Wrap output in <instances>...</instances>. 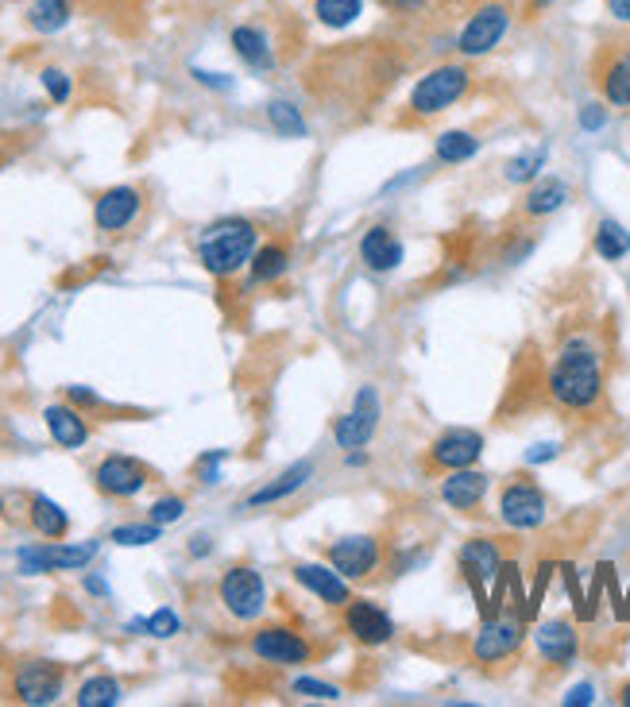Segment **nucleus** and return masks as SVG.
<instances>
[{"instance_id":"obj_1","label":"nucleus","mask_w":630,"mask_h":707,"mask_svg":"<svg viewBox=\"0 0 630 707\" xmlns=\"http://www.w3.org/2000/svg\"><path fill=\"white\" fill-rule=\"evenodd\" d=\"M545 394L565 414H592L604 402V359L587 337H569L545 371Z\"/></svg>"},{"instance_id":"obj_2","label":"nucleus","mask_w":630,"mask_h":707,"mask_svg":"<svg viewBox=\"0 0 630 707\" xmlns=\"http://www.w3.org/2000/svg\"><path fill=\"white\" fill-rule=\"evenodd\" d=\"M259 244V232L252 221L244 217H229V221H217L202 232L197 240V259L214 279H232L244 264H252Z\"/></svg>"},{"instance_id":"obj_3","label":"nucleus","mask_w":630,"mask_h":707,"mask_svg":"<svg viewBox=\"0 0 630 707\" xmlns=\"http://www.w3.org/2000/svg\"><path fill=\"white\" fill-rule=\"evenodd\" d=\"M472 89V70L469 62H441L429 74H422L414 82L407 97V117L410 120H434L441 112H449L452 105H460Z\"/></svg>"},{"instance_id":"obj_4","label":"nucleus","mask_w":630,"mask_h":707,"mask_svg":"<svg viewBox=\"0 0 630 707\" xmlns=\"http://www.w3.org/2000/svg\"><path fill=\"white\" fill-rule=\"evenodd\" d=\"M526 646V619L519 611H499L492 619H484V626L472 638V665L480 669H495V665H507L522 654Z\"/></svg>"},{"instance_id":"obj_5","label":"nucleus","mask_w":630,"mask_h":707,"mask_svg":"<svg viewBox=\"0 0 630 707\" xmlns=\"http://www.w3.org/2000/svg\"><path fill=\"white\" fill-rule=\"evenodd\" d=\"M511 32V4L507 0H484L469 12L464 27L457 32V54L460 59H484Z\"/></svg>"},{"instance_id":"obj_6","label":"nucleus","mask_w":630,"mask_h":707,"mask_svg":"<svg viewBox=\"0 0 630 707\" xmlns=\"http://www.w3.org/2000/svg\"><path fill=\"white\" fill-rule=\"evenodd\" d=\"M549 519V499L530 472H514L499 487V522L507 529H537Z\"/></svg>"},{"instance_id":"obj_7","label":"nucleus","mask_w":630,"mask_h":707,"mask_svg":"<svg viewBox=\"0 0 630 707\" xmlns=\"http://www.w3.org/2000/svg\"><path fill=\"white\" fill-rule=\"evenodd\" d=\"M502 549L495 537H469L464 546H460L457 553V564H460V576H464V584L472 588V596H476V607L480 614H492V596H487V584H495V576L502 572Z\"/></svg>"},{"instance_id":"obj_8","label":"nucleus","mask_w":630,"mask_h":707,"mask_svg":"<svg viewBox=\"0 0 630 707\" xmlns=\"http://www.w3.org/2000/svg\"><path fill=\"white\" fill-rule=\"evenodd\" d=\"M217 596L237 622H256L267 611V584L252 564H232L217 584Z\"/></svg>"},{"instance_id":"obj_9","label":"nucleus","mask_w":630,"mask_h":707,"mask_svg":"<svg viewBox=\"0 0 630 707\" xmlns=\"http://www.w3.org/2000/svg\"><path fill=\"white\" fill-rule=\"evenodd\" d=\"M592 82L611 109H630V39H611L592 59Z\"/></svg>"},{"instance_id":"obj_10","label":"nucleus","mask_w":630,"mask_h":707,"mask_svg":"<svg viewBox=\"0 0 630 707\" xmlns=\"http://www.w3.org/2000/svg\"><path fill=\"white\" fill-rule=\"evenodd\" d=\"M252 654L267 665H310L317 649L302 631L282 626V622H271V626H259V631L252 634Z\"/></svg>"},{"instance_id":"obj_11","label":"nucleus","mask_w":630,"mask_h":707,"mask_svg":"<svg viewBox=\"0 0 630 707\" xmlns=\"http://www.w3.org/2000/svg\"><path fill=\"white\" fill-rule=\"evenodd\" d=\"M325 561L341 572L344 580H372L384 564V541L372 534H356V537H341L325 549Z\"/></svg>"},{"instance_id":"obj_12","label":"nucleus","mask_w":630,"mask_h":707,"mask_svg":"<svg viewBox=\"0 0 630 707\" xmlns=\"http://www.w3.org/2000/svg\"><path fill=\"white\" fill-rule=\"evenodd\" d=\"M62 684H66V669H62V665L20 661L16 673H12V696H16L20 704L44 707L62 696Z\"/></svg>"},{"instance_id":"obj_13","label":"nucleus","mask_w":630,"mask_h":707,"mask_svg":"<svg viewBox=\"0 0 630 707\" xmlns=\"http://www.w3.org/2000/svg\"><path fill=\"white\" fill-rule=\"evenodd\" d=\"M480 456H484V434H476V429H445L426 449V472L445 476V472L472 468Z\"/></svg>"},{"instance_id":"obj_14","label":"nucleus","mask_w":630,"mask_h":707,"mask_svg":"<svg viewBox=\"0 0 630 707\" xmlns=\"http://www.w3.org/2000/svg\"><path fill=\"white\" fill-rule=\"evenodd\" d=\"M379 418H384V406H379L375 387H360L356 399H352V406H349V414H341L337 426H332V437H337V444H341L344 452L364 449V444L375 437Z\"/></svg>"},{"instance_id":"obj_15","label":"nucleus","mask_w":630,"mask_h":707,"mask_svg":"<svg viewBox=\"0 0 630 707\" xmlns=\"http://www.w3.org/2000/svg\"><path fill=\"white\" fill-rule=\"evenodd\" d=\"M94 557H97V541H86V546L47 541V546L20 549V569H24L27 576H35V572H77V569H86Z\"/></svg>"},{"instance_id":"obj_16","label":"nucleus","mask_w":630,"mask_h":707,"mask_svg":"<svg viewBox=\"0 0 630 707\" xmlns=\"http://www.w3.org/2000/svg\"><path fill=\"white\" fill-rule=\"evenodd\" d=\"M341 622H344V634H352V642H360V646H367V649L387 646V642L395 638L391 614L379 604H372V599H349V604L341 607Z\"/></svg>"},{"instance_id":"obj_17","label":"nucleus","mask_w":630,"mask_h":707,"mask_svg":"<svg viewBox=\"0 0 630 707\" xmlns=\"http://www.w3.org/2000/svg\"><path fill=\"white\" fill-rule=\"evenodd\" d=\"M94 484L97 491L112 495V499H132V495H140L147 484H152V472H147V464H140L136 456H105L101 464L94 468Z\"/></svg>"},{"instance_id":"obj_18","label":"nucleus","mask_w":630,"mask_h":707,"mask_svg":"<svg viewBox=\"0 0 630 707\" xmlns=\"http://www.w3.org/2000/svg\"><path fill=\"white\" fill-rule=\"evenodd\" d=\"M534 646H537V657H542L549 669H569L580 654V634L569 619H545V622H537Z\"/></svg>"},{"instance_id":"obj_19","label":"nucleus","mask_w":630,"mask_h":707,"mask_svg":"<svg viewBox=\"0 0 630 707\" xmlns=\"http://www.w3.org/2000/svg\"><path fill=\"white\" fill-rule=\"evenodd\" d=\"M487 487H492V476H487V472H476V464H472V468L445 472L441 503L460 514H476L487 499Z\"/></svg>"},{"instance_id":"obj_20","label":"nucleus","mask_w":630,"mask_h":707,"mask_svg":"<svg viewBox=\"0 0 630 707\" xmlns=\"http://www.w3.org/2000/svg\"><path fill=\"white\" fill-rule=\"evenodd\" d=\"M140 205H144L140 190H132V186H112V190H105V194L94 202V224H97L101 232H124L132 221H136Z\"/></svg>"},{"instance_id":"obj_21","label":"nucleus","mask_w":630,"mask_h":707,"mask_svg":"<svg viewBox=\"0 0 630 707\" xmlns=\"http://www.w3.org/2000/svg\"><path fill=\"white\" fill-rule=\"evenodd\" d=\"M290 572H294V580H299L306 592H314L325 607H337V611H341V607L352 599L349 580L332 569V564H294Z\"/></svg>"},{"instance_id":"obj_22","label":"nucleus","mask_w":630,"mask_h":707,"mask_svg":"<svg viewBox=\"0 0 630 707\" xmlns=\"http://www.w3.org/2000/svg\"><path fill=\"white\" fill-rule=\"evenodd\" d=\"M360 264L375 275H387L402 264V244L395 236L391 224H372V229L360 236Z\"/></svg>"},{"instance_id":"obj_23","label":"nucleus","mask_w":630,"mask_h":707,"mask_svg":"<svg viewBox=\"0 0 630 707\" xmlns=\"http://www.w3.org/2000/svg\"><path fill=\"white\" fill-rule=\"evenodd\" d=\"M310 476H314V461H299L290 464L282 476H275L271 484H264L259 491L247 495V511H256V507H271V503H282V499H290L294 491H302V487L310 484Z\"/></svg>"},{"instance_id":"obj_24","label":"nucleus","mask_w":630,"mask_h":707,"mask_svg":"<svg viewBox=\"0 0 630 707\" xmlns=\"http://www.w3.org/2000/svg\"><path fill=\"white\" fill-rule=\"evenodd\" d=\"M44 422H47V429H51L54 444H62V449H82V444L89 441V422L77 406L54 402V406L44 410Z\"/></svg>"},{"instance_id":"obj_25","label":"nucleus","mask_w":630,"mask_h":707,"mask_svg":"<svg viewBox=\"0 0 630 707\" xmlns=\"http://www.w3.org/2000/svg\"><path fill=\"white\" fill-rule=\"evenodd\" d=\"M565 202H569V186L561 179H542L526 190V197L519 205V217L522 221H542V217H554Z\"/></svg>"},{"instance_id":"obj_26","label":"nucleus","mask_w":630,"mask_h":707,"mask_svg":"<svg viewBox=\"0 0 630 707\" xmlns=\"http://www.w3.org/2000/svg\"><path fill=\"white\" fill-rule=\"evenodd\" d=\"M232 51H237L252 70H271L275 66L271 35H267L264 27H256V24L232 27Z\"/></svg>"},{"instance_id":"obj_27","label":"nucleus","mask_w":630,"mask_h":707,"mask_svg":"<svg viewBox=\"0 0 630 707\" xmlns=\"http://www.w3.org/2000/svg\"><path fill=\"white\" fill-rule=\"evenodd\" d=\"M32 526H35V534H44L47 541H62V537L70 534V514L62 511L54 499H47V495H32Z\"/></svg>"},{"instance_id":"obj_28","label":"nucleus","mask_w":630,"mask_h":707,"mask_svg":"<svg viewBox=\"0 0 630 707\" xmlns=\"http://www.w3.org/2000/svg\"><path fill=\"white\" fill-rule=\"evenodd\" d=\"M70 16H74L70 0H35L32 12H27V27L51 35V32H62L70 24Z\"/></svg>"},{"instance_id":"obj_29","label":"nucleus","mask_w":630,"mask_h":707,"mask_svg":"<svg viewBox=\"0 0 630 707\" xmlns=\"http://www.w3.org/2000/svg\"><path fill=\"white\" fill-rule=\"evenodd\" d=\"M592 247H596V256L607 259V264H615V259H622L630 252V232L622 229L619 221H611V217H604V221L596 224V236H592Z\"/></svg>"},{"instance_id":"obj_30","label":"nucleus","mask_w":630,"mask_h":707,"mask_svg":"<svg viewBox=\"0 0 630 707\" xmlns=\"http://www.w3.org/2000/svg\"><path fill=\"white\" fill-rule=\"evenodd\" d=\"M476 151H480L476 132H464V129L445 132V136L437 139V147H434L437 162H445V167H457V162H469Z\"/></svg>"},{"instance_id":"obj_31","label":"nucleus","mask_w":630,"mask_h":707,"mask_svg":"<svg viewBox=\"0 0 630 707\" xmlns=\"http://www.w3.org/2000/svg\"><path fill=\"white\" fill-rule=\"evenodd\" d=\"M287 267H290V247L287 244H264V247H256V256H252V279L275 282L287 275Z\"/></svg>"},{"instance_id":"obj_32","label":"nucleus","mask_w":630,"mask_h":707,"mask_svg":"<svg viewBox=\"0 0 630 707\" xmlns=\"http://www.w3.org/2000/svg\"><path fill=\"white\" fill-rule=\"evenodd\" d=\"M360 12H364V0H314V16L322 20L325 27H332V32L349 27Z\"/></svg>"},{"instance_id":"obj_33","label":"nucleus","mask_w":630,"mask_h":707,"mask_svg":"<svg viewBox=\"0 0 630 707\" xmlns=\"http://www.w3.org/2000/svg\"><path fill=\"white\" fill-rule=\"evenodd\" d=\"M120 704V681L117 676H89L82 688H77V707H112Z\"/></svg>"},{"instance_id":"obj_34","label":"nucleus","mask_w":630,"mask_h":707,"mask_svg":"<svg viewBox=\"0 0 630 707\" xmlns=\"http://www.w3.org/2000/svg\"><path fill=\"white\" fill-rule=\"evenodd\" d=\"M545 159H549V151L545 147H534V151H526V155H514L507 167H502V179L507 182H534L537 174L545 171Z\"/></svg>"},{"instance_id":"obj_35","label":"nucleus","mask_w":630,"mask_h":707,"mask_svg":"<svg viewBox=\"0 0 630 707\" xmlns=\"http://www.w3.org/2000/svg\"><path fill=\"white\" fill-rule=\"evenodd\" d=\"M267 120H271V129L279 132V136H290V139L306 136V120H302V112L294 109L290 101H271V105H267Z\"/></svg>"},{"instance_id":"obj_36","label":"nucleus","mask_w":630,"mask_h":707,"mask_svg":"<svg viewBox=\"0 0 630 707\" xmlns=\"http://www.w3.org/2000/svg\"><path fill=\"white\" fill-rule=\"evenodd\" d=\"M159 529L155 522H147V526H117L112 529V541L117 546H152V541H159Z\"/></svg>"},{"instance_id":"obj_37","label":"nucleus","mask_w":630,"mask_h":707,"mask_svg":"<svg viewBox=\"0 0 630 707\" xmlns=\"http://www.w3.org/2000/svg\"><path fill=\"white\" fill-rule=\"evenodd\" d=\"M549 576H554V564L542 561V564H537V572H534V588H530V596H526V622H534L537 611H542V599H545V588H549Z\"/></svg>"},{"instance_id":"obj_38","label":"nucleus","mask_w":630,"mask_h":707,"mask_svg":"<svg viewBox=\"0 0 630 707\" xmlns=\"http://www.w3.org/2000/svg\"><path fill=\"white\" fill-rule=\"evenodd\" d=\"M290 692H294V696H306V699H341V688H337V684H325V681H314V676H299V681L290 684Z\"/></svg>"},{"instance_id":"obj_39","label":"nucleus","mask_w":630,"mask_h":707,"mask_svg":"<svg viewBox=\"0 0 630 707\" xmlns=\"http://www.w3.org/2000/svg\"><path fill=\"white\" fill-rule=\"evenodd\" d=\"M561 576H565V588H569L572 607H577V619H580V622H592L596 614H592V607H587V596H584V588H580L577 569H572V564H561Z\"/></svg>"},{"instance_id":"obj_40","label":"nucleus","mask_w":630,"mask_h":707,"mask_svg":"<svg viewBox=\"0 0 630 707\" xmlns=\"http://www.w3.org/2000/svg\"><path fill=\"white\" fill-rule=\"evenodd\" d=\"M179 614L171 611V607H162V611H155L152 619L144 622V631L152 634V638H174V634H179Z\"/></svg>"},{"instance_id":"obj_41","label":"nucleus","mask_w":630,"mask_h":707,"mask_svg":"<svg viewBox=\"0 0 630 707\" xmlns=\"http://www.w3.org/2000/svg\"><path fill=\"white\" fill-rule=\"evenodd\" d=\"M182 514H186V499H179V495H167V499L152 503V522H155V526H171V522H179Z\"/></svg>"},{"instance_id":"obj_42","label":"nucleus","mask_w":630,"mask_h":707,"mask_svg":"<svg viewBox=\"0 0 630 707\" xmlns=\"http://www.w3.org/2000/svg\"><path fill=\"white\" fill-rule=\"evenodd\" d=\"M44 89L51 94L54 105H66L70 101V77L62 70H44Z\"/></svg>"},{"instance_id":"obj_43","label":"nucleus","mask_w":630,"mask_h":707,"mask_svg":"<svg viewBox=\"0 0 630 707\" xmlns=\"http://www.w3.org/2000/svg\"><path fill=\"white\" fill-rule=\"evenodd\" d=\"M604 124H607L604 105H584V109H580V129H584V132H599Z\"/></svg>"},{"instance_id":"obj_44","label":"nucleus","mask_w":630,"mask_h":707,"mask_svg":"<svg viewBox=\"0 0 630 707\" xmlns=\"http://www.w3.org/2000/svg\"><path fill=\"white\" fill-rule=\"evenodd\" d=\"M66 402H70V406H77V410H82V406H86V410L105 406V402L97 399V394L89 391V387H66Z\"/></svg>"},{"instance_id":"obj_45","label":"nucleus","mask_w":630,"mask_h":707,"mask_svg":"<svg viewBox=\"0 0 630 707\" xmlns=\"http://www.w3.org/2000/svg\"><path fill=\"white\" fill-rule=\"evenodd\" d=\"M429 0H384V9L395 12V16H417V12H426Z\"/></svg>"},{"instance_id":"obj_46","label":"nucleus","mask_w":630,"mask_h":707,"mask_svg":"<svg viewBox=\"0 0 630 707\" xmlns=\"http://www.w3.org/2000/svg\"><path fill=\"white\" fill-rule=\"evenodd\" d=\"M604 9L619 27H630V0H604Z\"/></svg>"},{"instance_id":"obj_47","label":"nucleus","mask_w":630,"mask_h":707,"mask_svg":"<svg viewBox=\"0 0 630 707\" xmlns=\"http://www.w3.org/2000/svg\"><path fill=\"white\" fill-rule=\"evenodd\" d=\"M592 699H596V688H592V684H577V688H569V696L561 699V704H592Z\"/></svg>"},{"instance_id":"obj_48","label":"nucleus","mask_w":630,"mask_h":707,"mask_svg":"<svg viewBox=\"0 0 630 707\" xmlns=\"http://www.w3.org/2000/svg\"><path fill=\"white\" fill-rule=\"evenodd\" d=\"M557 452H561V449H557V444H534V449L526 452V464H545V461H554Z\"/></svg>"},{"instance_id":"obj_49","label":"nucleus","mask_w":630,"mask_h":707,"mask_svg":"<svg viewBox=\"0 0 630 707\" xmlns=\"http://www.w3.org/2000/svg\"><path fill=\"white\" fill-rule=\"evenodd\" d=\"M194 77L202 86H214V89H232V82H225L221 74H205V70H194Z\"/></svg>"},{"instance_id":"obj_50","label":"nucleus","mask_w":630,"mask_h":707,"mask_svg":"<svg viewBox=\"0 0 630 707\" xmlns=\"http://www.w3.org/2000/svg\"><path fill=\"white\" fill-rule=\"evenodd\" d=\"M190 553H194V557H209V553H214V541H209L205 534L190 537Z\"/></svg>"},{"instance_id":"obj_51","label":"nucleus","mask_w":630,"mask_h":707,"mask_svg":"<svg viewBox=\"0 0 630 707\" xmlns=\"http://www.w3.org/2000/svg\"><path fill=\"white\" fill-rule=\"evenodd\" d=\"M615 704H622V707H630V681L622 684L619 692H615Z\"/></svg>"},{"instance_id":"obj_52","label":"nucleus","mask_w":630,"mask_h":707,"mask_svg":"<svg viewBox=\"0 0 630 707\" xmlns=\"http://www.w3.org/2000/svg\"><path fill=\"white\" fill-rule=\"evenodd\" d=\"M86 588L94 592V596H105V584H101V580H97V576H89V580H86Z\"/></svg>"},{"instance_id":"obj_53","label":"nucleus","mask_w":630,"mask_h":707,"mask_svg":"<svg viewBox=\"0 0 630 707\" xmlns=\"http://www.w3.org/2000/svg\"><path fill=\"white\" fill-rule=\"evenodd\" d=\"M615 614H619V619H622V622H627V619H630V592H627V599H622V607H619V611H615Z\"/></svg>"},{"instance_id":"obj_54","label":"nucleus","mask_w":630,"mask_h":707,"mask_svg":"<svg viewBox=\"0 0 630 707\" xmlns=\"http://www.w3.org/2000/svg\"><path fill=\"white\" fill-rule=\"evenodd\" d=\"M0 514H4V503H0Z\"/></svg>"}]
</instances>
